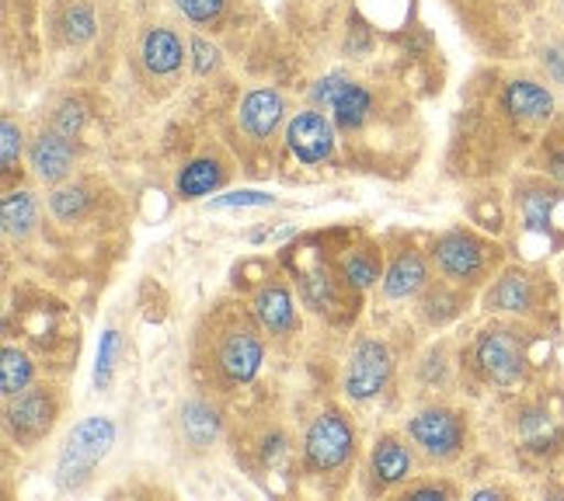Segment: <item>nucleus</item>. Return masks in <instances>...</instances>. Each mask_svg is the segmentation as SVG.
<instances>
[{
  "label": "nucleus",
  "instance_id": "nucleus-1",
  "mask_svg": "<svg viewBox=\"0 0 564 501\" xmlns=\"http://www.w3.org/2000/svg\"><path fill=\"white\" fill-rule=\"evenodd\" d=\"M116 443V425L108 418H88L74 428V435L67 439V449L59 456L56 467V481L63 488H77L84 477L91 473V467L101 460V456L112 449Z\"/></svg>",
  "mask_w": 564,
  "mask_h": 501
},
{
  "label": "nucleus",
  "instance_id": "nucleus-2",
  "mask_svg": "<svg viewBox=\"0 0 564 501\" xmlns=\"http://www.w3.org/2000/svg\"><path fill=\"white\" fill-rule=\"evenodd\" d=\"M352 449V428L341 415L328 411V415H321L311 432H307V456L317 470H335L345 464V456Z\"/></svg>",
  "mask_w": 564,
  "mask_h": 501
},
{
  "label": "nucleus",
  "instance_id": "nucleus-3",
  "mask_svg": "<svg viewBox=\"0 0 564 501\" xmlns=\"http://www.w3.org/2000/svg\"><path fill=\"white\" fill-rule=\"evenodd\" d=\"M477 362H481L488 380L502 386L523 377V348H519L512 331H488L481 345H477Z\"/></svg>",
  "mask_w": 564,
  "mask_h": 501
},
{
  "label": "nucleus",
  "instance_id": "nucleus-4",
  "mask_svg": "<svg viewBox=\"0 0 564 501\" xmlns=\"http://www.w3.org/2000/svg\"><path fill=\"white\" fill-rule=\"evenodd\" d=\"M387 373H390L387 348L380 341H362L352 352L349 377H345V390H349V397L366 401V397H373L377 390L387 383Z\"/></svg>",
  "mask_w": 564,
  "mask_h": 501
},
{
  "label": "nucleus",
  "instance_id": "nucleus-5",
  "mask_svg": "<svg viewBox=\"0 0 564 501\" xmlns=\"http://www.w3.org/2000/svg\"><path fill=\"white\" fill-rule=\"evenodd\" d=\"M411 435H415V443L432 453V456H449L457 453L460 443H464V425L457 415H449V411H425L415 422H411Z\"/></svg>",
  "mask_w": 564,
  "mask_h": 501
},
{
  "label": "nucleus",
  "instance_id": "nucleus-6",
  "mask_svg": "<svg viewBox=\"0 0 564 501\" xmlns=\"http://www.w3.org/2000/svg\"><path fill=\"white\" fill-rule=\"evenodd\" d=\"M286 140H290V150H293V154H296L300 161H307V164H317V161L328 157V154H332V143H335L332 126L324 122V116H317V112H303V116H296V119L290 122Z\"/></svg>",
  "mask_w": 564,
  "mask_h": 501
},
{
  "label": "nucleus",
  "instance_id": "nucleus-7",
  "mask_svg": "<svg viewBox=\"0 0 564 501\" xmlns=\"http://www.w3.org/2000/svg\"><path fill=\"white\" fill-rule=\"evenodd\" d=\"M53 415H56V407L46 390H29V394H21L8 411L11 428L21 435V439H39L42 432H50Z\"/></svg>",
  "mask_w": 564,
  "mask_h": 501
},
{
  "label": "nucleus",
  "instance_id": "nucleus-8",
  "mask_svg": "<svg viewBox=\"0 0 564 501\" xmlns=\"http://www.w3.org/2000/svg\"><path fill=\"white\" fill-rule=\"evenodd\" d=\"M436 254H440V265L446 275L453 279H474L481 272V244L474 241L467 233H446L443 241L436 244Z\"/></svg>",
  "mask_w": 564,
  "mask_h": 501
},
{
  "label": "nucleus",
  "instance_id": "nucleus-9",
  "mask_svg": "<svg viewBox=\"0 0 564 501\" xmlns=\"http://www.w3.org/2000/svg\"><path fill=\"white\" fill-rule=\"evenodd\" d=\"M220 366L230 380H251L262 366V341H258L251 331H234L224 348H220Z\"/></svg>",
  "mask_w": 564,
  "mask_h": 501
},
{
  "label": "nucleus",
  "instance_id": "nucleus-10",
  "mask_svg": "<svg viewBox=\"0 0 564 501\" xmlns=\"http://www.w3.org/2000/svg\"><path fill=\"white\" fill-rule=\"evenodd\" d=\"M70 161H74V150L67 143L63 133H46L39 137L35 146H32V167L42 182H59L63 174L70 171Z\"/></svg>",
  "mask_w": 564,
  "mask_h": 501
},
{
  "label": "nucleus",
  "instance_id": "nucleus-11",
  "mask_svg": "<svg viewBox=\"0 0 564 501\" xmlns=\"http://www.w3.org/2000/svg\"><path fill=\"white\" fill-rule=\"evenodd\" d=\"M506 108H509L516 119L540 122V119H551L554 98L540 84H533V80H512L506 87Z\"/></svg>",
  "mask_w": 564,
  "mask_h": 501
},
{
  "label": "nucleus",
  "instance_id": "nucleus-12",
  "mask_svg": "<svg viewBox=\"0 0 564 501\" xmlns=\"http://www.w3.org/2000/svg\"><path fill=\"white\" fill-rule=\"evenodd\" d=\"M282 119V98L275 91H254L241 105V122L251 137H269Z\"/></svg>",
  "mask_w": 564,
  "mask_h": 501
},
{
  "label": "nucleus",
  "instance_id": "nucleus-13",
  "mask_svg": "<svg viewBox=\"0 0 564 501\" xmlns=\"http://www.w3.org/2000/svg\"><path fill=\"white\" fill-rule=\"evenodd\" d=\"M143 63H147V70L150 74H171V70H178V63H182V42L175 32H167V29H154L147 35L143 42Z\"/></svg>",
  "mask_w": 564,
  "mask_h": 501
},
{
  "label": "nucleus",
  "instance_id": "nucleus-14",
  "mask_svg": "<svg viewBox=\"0 0 564 501\" xmlns=\"http://www.w3.org/2000/svg\"><path fill=\"white\" fill-rule=\"evenodd\" d=\"M254 314H258V320H262L265 328L275 331V335H290V331H293V299H290L286 290L269 286V290L258 293V299H254Z\"/></svg>",
  "mask_w": 564,
  "mask_h": 501
},
{
  "label": "nucleus",
  "instance_id": "nucleus-15",
  "mask_svg": "<svg viewBox=\"0 0 564 501\" xmlns=\"http://www.w3.org/2000/svg\"><path fill=\"white\" fill-rule=\"evenodd\" d=\"M425 282V265H422V258L419 254H401L394 265H390L387 279H383V290L387 296H411L419 286Z\"/></svg>",
  "mask_w": 564,
  "mask_h": 501
},
{
  "label": "nucleus",
  "instance_id": "nucleus-16",
  "mask_svg": "<svg viewBox=\"0 0 564 501\" xmlns=\"http://www.w3.org/2000/svg\"><path fill=\"white\" fill-rule=\"evenodd\" d=\"M373 470H377L380 481L394 484V481H401V477H408L411 456L398 439H380L377 449H373Z\"/></svg>",
  "mask_w": 564,
  "mask_h": 501
},
{
  "label": "nucleus",
  "instance_id": "nucleus-17",
  "mask_svg": "<svg viewBox=\"0 0 564 501\" xmlns=\"http://www.w3.org/2000/svg\"><path fill=\"white\" fill-rule=\"evenodd\" d=\"M491 299H495L498 311H527L533 303V286L523 272H509L506 279H498Z\"/></svg>",
  "mask_w": 564,
  "mask_h": 501
},
{
  "label": "nucleus",
  "instance_id": "nucleus-18",
  "mask_svg": "<svg viewBox=\"0 0 564 501\" xmlns=\"http://www.w3.org/2000/svg\"><path fill=\"white\" fill-rule=\"evenodd\" d=\"M335 119H338V126H345V129H356V126H362L366 122V116H370V95L362 91L359 84H345V91L335 98Z\"/></svg>",
  "mask_w": 564,
  "mask_h": 501
},
{
  "label": "nucleus",
  "instance_id": "nucleus-19",
  "mask_svg": "<svg viewBox=\"0 0 564 501\" xmlns=\"http://www.w3.org/2000/svg\"><path fill=\"white\" fill-rule=\"evenodd\" d=\"M220 185V164L216 161H195L178 174V192L185 199H199V195L213 192Z\"/></svg>",
  "mask_w": 564,
  "mask_h": 501
},
{
  "label": "nucleus",
  "instance_id": "nucleus-20",
  "mask_svg": "<svg viewBox=\"0 0 564 501\" xmlns=\"http://www.w3.org/2000/svg\"><path fill=\"white\" fill-rule=\"evenodd\" d=\"M35 224V199L29 192H11L4 199V230L8 233H29Z\"/></svg>",
  "mask_w": 564,
  "mask_h": 501
},
{
  "label": "nucleus",
  "instance_id": "nucleus-21",
  "mask_svg": "<svg viewBox=\"0 0 564 501\" xmlns=\"http://www.w3.org/2000/svg\"><path fill=\"white\" fill-rule=\"evenodd\" d=\"M32 380V366L29 359L14 352V348H4V362H0V386H4L8 397H18V390H25Z\"/></svg>",
  "mask_w": 564,
  "mask_h": 501
},
{
  "label": "nucleus",
  "instance_id": "nucleus-22",
  "mask_svg": "<svg viewBox=\"0 0 564 501\" xmlns=\"http://www.w3.org/2000/svg\"><path fill=\"white\" fill-rule=\"evenodd\" d=\"M551 209H554V195L551 192H530L523 199V216H527V227L544 233L551 227Z\"/></svg>",
  "mask_w": 564,
  "mask_h": 501
},
{
  "label": "nucleus",
  "instance_id": "nucleus-23",
  "mask_svg": "<svg viewBox=\"0 0 564 501\" xmlns=\"http://www.w3.org/2000/svg\"><path fill=\"white\" fill-rule=\"evenodd\" d=\"M185 428L192 432V439L203 446L216 435V415H209L203 404H192V407H185Z\"/></svg>",
  "mask_w": 564,
  "mask_h": 501
},
{
  "label": "nucleus",
  "instance_id": "nucleus-24",
  "mask_svg": "<svg viewBox=\"0 0 564 501\" xmlns=\"http://www.w3.org/2000/svg\"><path fill=\"white\" fill-rule=\"evenodd\" d=\"M303 296H307L317 311H324L328 303L335 299V286H332V275L328 272H314L303 279Z\"/></svg>",
  "mask_w": 564,
  "mask_h": 501
},
{
  "label": "nucleus",
  "instance_id": "nucleus-25",
  "mask_svg": "<svg viewBox=\"0 0 564 501\" xmlns=\"http://www.w3.org/2000/svg\"><path fill=\"white\" fill-rule=\"evenodd\" d=\"M84 206H88L84 188H59L53 195V213L59 216V220H74L77 213H84Z\"/></svg>",
  "mask_w": 564,
  "mask_h": 501
},
{
  "label": "nucleus",
  "instance_id": "nucleus-26",
  "mask_svg": "<svg viewBox=\"0 0 564 501\" xmlns=\"http://www.w3.org/2000/svg\"><path fill=\"white\" fill-rule=\"evenodd\" d=\"M116 348H119V335L116 331H105L101 335V345H98V369H95V383L98 386L108 383V373H112V366H116Z\"/></svg>",
  "mask_w": 564,
  "mask_h": 501
},
{
  "label": "nucleus",
  "instance_id": "nucleus-27",
  "mask_svg": "<svg viewBox=\"0 0 564 501\" xmlns=\"http://www.w3.org/2000/svg\"><path fill=\"white\" fill-rule=\"evenodd\" d=\"M345 275H349V282H356V286H370V282L377 279V261L366 258V254H352L345 258Z\"/></svg>",
  "mask_w": 564,
  "mask_h": 501
},
{
  "label": "nucleus",
  "instance_id": "nucleus-28",
  "mask_svg": "<svg viewBox=\"0 0 564 501\" xmlns=\"http://www.w3.org/2000/svg\"><path fill=\"white\" fill-rule=\"evenodd\" d=\"M216 209H230V206H272V195H262V192H230V195H220V199H213Z\"/></svg>",
  "mask_w": 564,
  "mask_h": 501
},
{
  "label": "nucleus",
  "instance_id": "nucleus-29",
  "mask_svg": "<svg viewBox=\"0 0 564 501\" xmlns=\"http://www.w3.org/2000/svg\"><path fill=\"white\" fill-rule=\"evenodd\" d=\"M178 8L192 18V21H213L224 11V0H178Z\"/></svg>",
  "mask_w": 564,
  "mask_h": 501
},
{
  "label": "nucleus",
  "instance_id": "nucleus-30",
  "mask_svg": "<svg viewBox=\"0 0 564 501\" xmlns=\"http://www.w3.org/2000/svg\"><path fill=\"white\" fill-rule=\"evenodd\" d=\"M345 84H349V77H341V74H332V77L317 80V87H314V101H317V105H335V98L345 91Z\"/></svg>",
  "mask_w": 564,
  "mask_h": 501
},
{
  "label": "nucleus",
  "instance_id": "nucleus-31",
  "mask_svg": "<svg viewBox=\"0 0 564 501\" xmlns=\"http://www.w3.org/2000/svg\"><path fill=\"white\" fill-rule=\"evenodd\" d=\"M0 137H4V171H11V164L18 161V150H21V133L14 122H4Z\"/></svg>",
  "mask_w": 564,
  "mask_h": 501
},
{
  "label": "nucleus",
  "instance_id": "nucleus-32",
  "mask_svg": "<svg viewBox=\"0 0 564 501\" xmlns=\"http://www.w3.org/2000/svg\"><path fill=\"white\" fill-rule=\"evenodd\" d=\"M77 129H80V105H63V112H59V129H56V133L74 137Z\"/></svg>",
  "mask_w": 564,
  "mask_h": 501
},
{
  "label": "nucleus",
  "instance_id": "nucleus-33",
  "mask_svg": "<svg viewBox=\"0 0 564 501\" xmlns=\"http://www.w3.org/2000/svg\"><path fill=\"white\" fill-rule=\"evenodd\" d=\"M192 50H195V67H199V70L206 74V70L213 67V63H216V53L206 46L203 39H195V42H192Z\"/></svg>",
  "mask_w": 564,
  "mask_h": 501
},
{
  "label": "nucleus",
  "instance_id": "nucleus-34",
  "mask_svg": "<svg viewBox=\"0 0 564 501\" xmlns=\"http://www.w3.org/2000/svg\"><path fill=\"white\" fill-rule=\"evenodd\" d=\"M547 70L564 84V46H557V50L547 53Z\"/></svg>",
  "mask_w": 564,
  "mask_h": 501
},
{
  "label": "nucleus",
  "instance_id": "nucleus-35",
  "mask_svg": "<svg viewBox=\"0 0 564 501\" xmlns=\"http://www.w3.org/2000/svg\"><path fill=\"white\" fill-rule=\"evenodd\" d=\"M411 494H415V498H440L443 491L440 488H419V491H411Z\"/></svg>",
  "mask_w": 564,
  "mask_h": 501
},
{
  "label": "nucleus",
  "instance_id": "nucleus-36",
  "mask_svg": "<svg viewBox=\"0 0 564 501\" xmlns=\"http://www.w3.org/2000/svg\"><path fill=\"white\" fill-rule=\"evenodd\" d=\"M554 174H557V178H564V154L554 157Z\"/></svg>",
  "mask_w": 564,
  "mask_h": 501
}]
</instances>
